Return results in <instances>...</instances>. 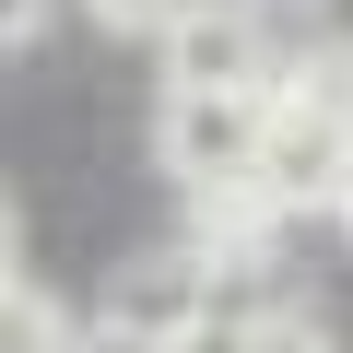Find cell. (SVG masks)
Here are the masks:
<instances>
[{
  "mask_svg": "<svg viewBox=\"0 0 353 353\" xmlns=\"http://www.w3.org/2000/svg\"><path fill=\"white\" fill-rule=\"evenodd\" d=\"M224 283H212V248H141L106 271L94 294V341H153V353H201Z\"/></svg>",
  "mask_w": 353,
  "mask_h": 353,
  "instance_id": "obj_1",
  "label": "cell"
},
{
  "mask_svg": "<svg viewBox=\"0 0 353 353\" xmlns=\"http://www.w3.org/2000/svg\"><path fill=\"white\" fill-rule=\"evenodd\" d=\"M153 48H165V94H283V71H294V59H271V24L248 0H189Z\"/></svg>",
  "mask_w": 353,
  "mask_h": 353,
  "instance_id": "obj_2",
  "label": "cell"
},
{
  "mask_svg": "<svg viewBox=\"0 0 353 353\" xmlns=\"http://www.w3.org/2000/svg\"><path fill=\"white\" fill-rule=\"evenodd\" d=\"M271 106H283V94H165V118H153L165 176H176V189L259 176V153H271Z\"/></svg>",
  "mask_w": 353,
  "mask_h": 353,
  "instance_id": "obj_3",
  "label": "cell"
},
{
  "mask_svg": "<svg viewBox=\"0 0 353 353\" xmlns=\"http://www.w3.org/2000/svg\"><path fill=\"white\" fill-rule=\"evenodd\" d=\"M259 176H271V201H283V212H341V176H353V118H330L318 94H294V83H283Z\"/></svg>",
  "mask_w": 353,
  "mask_h": 353,
  "instance_id": "obj_4",
  "label": "cell"
},
{
  "mask_svg": "<svg viewBox=\"0 0 353 353\" xmlns=\"http://www.w3.org/2000/svg\"><path fill=\"white\" fill-rule=\"evenodd\" d=\"M283 201H271V176H224V189H189V248H212L224 271H248L271 248Z\"/></svg>",
  "mask_w": 353,
  "mask_h": 353,
  "instance_id": "obj_5",
  "label": "cell"
},
{
  "mask_svg": "<svg viewBox=\"0 0 353 353\" xmlns=\"http://www.w3.org/2000/svg\"><path fill=\"white\" fill-rule=\"evenodd\" d=\"M12 353H83V341H71V318L48 306V283H36V271H12Z\"/></svg>",
  "mask_w": 353,
  "mask_h": 353,
  "instance_id": "obj_6",
  "label": "cell"
},
{
  "mask_svg": "<svg viewBox=\"0 0 353 353\" xmlns=\"http://www.w3.org/2000/svg\"><path fill=\"white\" fill-rule=\"evenodd\" d=\"M83 12H94L106 36H165L176 12H189V0H83Z\"/></svg>",
  "mask_w": 353,
  "mask_h": 353,
  "instance_id": "obj_7",
  "label": "cell"
},
{
  "mask_svg": "<svg viewBox=\"0 0 353 353\" xmlns=\"http://www.w3.org/2000/svg\"><path fill=\"white\" fill-rule=\"evenodd\" d=\"M248 12H259V24H294V36H306V24L330 12V0H248Z\"/></svg>",
  "mask_w": 353,
  "mask_h": 353,
  "instance_id": "obj_8",
  "label": "cell"
},
{
  "mask_svg": "<svg viewBox=\"0 0 353 353\" xmlns=\"http://www.w3.org/2000/svg\"><path fill=\"white\" fill-rule=\"evenodd\" d=\"M36 24H48V0H12L0 12V48H36Z\"/></svg>",
  "mask_w": 353,
  "mask_h": 353,
  "instance_id": "obj_9",
  "label": "cell"
},
{
  "mask_svg": "<svg viewBox=\"0 0 353 353\" xmlns=\"http://www.w3.org/2000/svg\"><path fill=\"white\" fill-rule=\"evenodd\" d=\"M330 224H341V236H353V176H341V212H330Z\"/></svg>",
  "mask_w": 353,
  "mask_h": 353,
  "instance_id": "obj_10",
  "label": "cell"
},
{
  "mask_svg": "<svg viewBox=\"0 0 353 353\" xmlns=\"http://www.w3.org/2000/svg\"><path fill=\"white\" fill-rule=\"evenodd\" d=\"M83 353H94V341H83Z\"/></svg>",
  "mask_w": 353,
  "mask_h": 353,
  "instance_id": "obj_11",
  "label": "cell"
}]
</instances>
